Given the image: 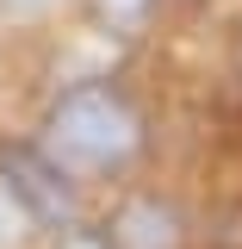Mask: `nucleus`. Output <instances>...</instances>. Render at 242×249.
Listing matches in <instances>:
<instances>
[{
  "label": "nucleus",
  "mask_w": 242,
  "mask_h": 249,
  "mask_svg": "<svg viewBox=\"0 0 242 249\" xmlns=\"http://www.w3.org/2000/svg\"><path fill=\"white\" fill-rule=\"evenodd\" d=\"M44 150L56 156L62 168H124L143 150V112L124 100V88L112 81H81L50 106L44 119Z\"/></svg>",
  "instance_id": "nucleus-1"
},
{
  "label": "nucleus",
  "mask_w": 242,
  "mask_h": 249,
  "mask_svg": "<svg viewBox=\"0 0 242 249\" xmlns=\"http://www.w3.org/2000/svg\"><path fill=\"white\" fill-rule=\"evenodd\" d=\"M112 243L118 249H186V237H180V218L161 199H130L112 224Z\"/></svg>",
  "instance_id": "nucleus-3"
},
{
  "label": "nucleus",
  "mask_w": 242,
  "mask_h": 249,
  "mask_svg": "<svg viewBox=\"0 0 242 249\" xmlns=\"http://www.w3.org/2000/svg\"><path fill=\"white\" fill-rule=\"evenodd\" d=\"M62 249H118V243H112V231H75Z\"/></svg>",
  "instance_id": "nucleus-5"
},
{
  "label": "nucleus",
  "mask_w": 242,
  "mask_h": 249,
  "mask_svg": "<svg viewBox=\"0 0 242 249\" xmlns=\"http://www.w3.org/2000/svg\"><path fill=\"white\" fill-rule=\"evenodd\" d=\"M6 13H37V6H50V0H0Z\"/></svg>",
  "instance_id": "nucleus-6"
},
{
  "label": "nucleus",
  "mask_w": 242,
  "mask_h": 249,
  "mask_svg": "<svg viewBox=\"0 0 242 249\" xmlns=\"http://www.w3.org/2000/svg\"><path fill=\"white\" fill-rule=\"evenodd\" d=\"M87 6H93V19L106 31H118V37H137L155 19V0H87Z\"/></svg>",
  "instance_id": "nucleus-4"
},
{
  "label": "nucleus",
  "mask_w": 242,
  "mask_h": 249,
  "mask_svg": "<svg viewBox=\"0 0 242 249\" xmlns=\"http://www.w3.org/2000/svg\"><path fill=\"white\" fill-rule=\"evenodd\" d=\"M0 181L6 193L25 206L37 224H68L75 218V187L50 150H31V143H0Z\"/></svg>",
  "instance_id": "nucleus-2"
}]
</instances>
